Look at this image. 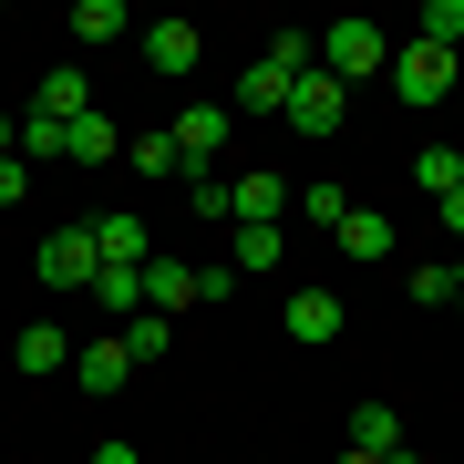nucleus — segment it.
Here are the masks:
<instances>
[{
    "mask_svg": "<svg viewBox=\"0 0 464 464\" xmlns=\"http://www.w3.org/2000/svg\"><path fill=\"white\" fill-rule=\"evenodd\" d=\"M145 63L166 72V83H176V72H197V21H145Z\"/></svg>",
    "mask_w": 464,
    "mask_h": 464,
    "instance_id": "12",
    "label": "nucleus"
},
{
    "mask_svg": "<svg viewBox=\"0 0 464 464\" xmlns=\"http://www.w3.org/2000/svg\"><path fill=\"white\" fill-rule=\"evenodd\" d=\"M289 207H299V217H310V227H320V237H331V227H341V217H351V197H341V186H299V197H289Z\"/></svg>",
    "mask_w": 464,
    "mask_h": 464,
    "instance_id": "25",
    "label": "nucleus"
},
{
    "mask_svg": "<svg viewBox=\"0 0 464 464\" xmlns=\"http://www.w3.org/2000/svg\"><path fill=\"white\" fill-rule=\"evenodd\" d=\"M11 372H32V382L42 372H72V341L52 331V320H32V331H11Z\"/></svg>",
    "mask_w": 464,
    "mask_h": 464,
    "instance_id": "11",
    "label": "nucleus"
},
{
    "mask_svg": "<svg viewBox=\"0 0 464 464\" xmlns=\"http://www.w3.org/2000/svg\"><path fill=\"white\" fill-rule=\"evenodd\" d=\"M72 372H83V392H124V372H134L124 331H114V341H83V351H72Z\"/></svg>",
    "mask_w": 464,
    "mask_h": 464,
    "instance_id": "14",
    "label": "nucleus"
},
{
    "mask_svg": "<svg viewBox=\"0 0 464 464\" xmlns=\"http://www.w3.org/2000/svg\"><path fill=\"white\" fill-rule=\"evenodd\" d=\"M413 42H433V52H464V0H423Z\"/></svg>",
    "mask_w": 464,
    "mask_h": 464,
    "instance_id": "22",
    "label": "nucleus"
},
{
    "mask_svg": "<svg viewBox=\"0 0 464 464\" xmlns=\"http://www.w3.org/2000/svg\"><path fill=\"white\" fill-rule=\"evenodd\" d=\"M402 289H413V310H454L464 268H454V258H413V279H402Z\"/></svg>",
    "mask_w": 464,
    "mask_h": 464,
    "instance_id": "18",
    "label": "nucleus"
},
{
    "mask_svg": "<svg viewBox=\"0 0 464 464\" xmlns=\"http://www.w3.org/2000/svg\"><path fill=\"white\" fill-rule=\"evenodd\" d=\"M331 464H382V454H351V444H341V454H331Z\"/></svg>",
    "mask_w": 464,
    "mask_h": 464,
    "instance_id": "31",
    "label": "nucleus"
},
{
    "mask_svg": "<svg viewBox=\"0 0 464 464\" xmlns=\"http://www.w3.org/2000/svg\"><path fill=\"white\" fill-rule=\"evenodd\" d=\"M402 444V413L392 402H362V413H351V454H392Z\"/></svg>",
    "mask_w": 464,
    "mask_h": 464,
    "instance_id": "19",
    "label": "nucleus"
},
{
    "mask_svg": "<svg viewBox=\"0 0 464 464\" xmlns=\"http://www.w3.org/2000/svg\"><path fill=\"white\" fill-rule=\"evenodd\" d=\"M93 258H103V268H145V258H155L145 217H134V207H114V217H93Z\"/></svg>",
    "mask_w": 464,
    "mask_h": 464,
    "instance_id": "9",
    "label": "nucleus"
},
{
    "mask_svg": "<svg viewBox=\"0 0 464 464\" xmlns=\"http://www.w3.org/2000/svg\"><path fill=\"white\" fill-rule=\"evenodd\" d=\"M32 197V166H21V155H0V207H21Z\"/></svg>",
    "mask_w": 464,
    "mask_h": 464,
    "instance_id": "28",
    "label": "nucleus"
},
{
    "mask_svg": "<svg viewBox=\"0 0 464 464\" xmlns=\"http://www.w3.org/2000/svg\"><path fill=\"white\" fill-rule=\"evenodd\" d=\"M289 197H299V186H289V176H268V166L227 176V207H237V227H279V217H289Z\"/></svg>",
    "mask_w": 464,
    "mask_h": 464,
    "instance_id": "7",
    "label": "nucleus"
},
{
    "mask_svg": "<svg viewBox=\"0 0 464 464\" xmlns=\"http://www.w3.org/2000/svg\"><path fill=\"white\" fill-rule=\"evenodd\" d=\"M279 258H289V227H237V258L227 268L248 279V268H279Z\"/></svg>",
    "mask_w": 464,
    "mask_h": 464,
    "instance_id": "21",
    "label": "nucleus"
},
{
    "mask_svg": "<svg viewBox=\"0 0 464 464\" xmlns=\"http://www.w3.org/2000/svg\"><path fill=\"white\" fill-rule=\"evenodd\" d=\"M124 351H134V362H166V320L134 310V320H124Z\"/></svg>",
    "mask_w": 464,
    "mask_h": 464,
    "instance_id": "27",
    "label": "nucleus"
},
{
    "mask_svg": "<svg viewBox=\"0 0 464 464\" xmlns=\"http://www.w3.org/2000/svg\"><path fill=\"white\" fill-rule=\"evenodd\" d=\"M197 299H207V268H186V258H145V310H155V320L197 310Z\"/></svg>",
    "mask_w": 464,
    "mask_h": 464,
    "instance_id": "8",
    "label": "nucleus"
},
{
    "mask_svg": "<svg viewBox=\"0 0 464 464\" xmlns=\"http://www.w3.org/2000/svg\"><path fill=\"white\" fill-rule=\"evenodd\" d=\"M186 207H197V217H217V227H237V207H227V176H217V166H186Z\"/></svg>",
    "mask_w": 464,
    "mask_h": 464,
    "instance_id": "20",
    "label": "nucleus"
},
{
    "mask_svg": "<svg viewBox=\"0 0 464 464\" xmlns=\"http://www.w3.org/2000/svg\"><path fill=\"white\" fill-rule=\"evenodd\" d=\"M444 227H454V237H464V186H454V197H444Z\"/></svg>",
    "mask_w": 464,
    "mask_h": 464,
    "instance_id": "29",
    "label": "nucleus"
},
{
    "mask_svg": "<svg viewBox=\"0 0 464 464\" xmlns=\"http://www.w3.org/2000/svg\"><path fill=\"white\" fill-rule=\"evenodd\" d=\"M320 72H331V83H372V72H392L382 21H331V32H320Z\"/></svg>",
    "mask_w": 464,
    "mask_h": 464,
    "instance_id": "2",
    "label": "nucleus"
},
{
    "mask_svg": "<svg viewBox=\"0 0 464 464\" xmlns=\"http://www.w3.org/2000/svg\"><path fill=\"white\" fill-rule=\"evenodd\" d=\"M413 186H423V197H454V186H464V155L454 145H423L413 155Z\"/></svg>",
    "mask_w": 464,
    "mask_h": 464,
    "instance_id": "23",
    "label": "nucleus"
},
{
    "mask_svg": "<svg viewBox=\"0 0 464 464\" xmlns=\"http://www.w3.org/2000/svg\"><path fill=\"white\" fill-rule=\"evenodd\" d=\"M11 155H21V166H52V155H63V124H42V114H21V145H11Z\"/></svg>",
    "mask_w": 464,
    "mask_h": 464,
    "instance_id": "26",
    "label": "nucleus"
},
{
    "mask_svg": "<svg viewBox=\"0 0 464 464\" xmlns=\"http://www.w3.org/2000/svg\"><path fill=\"white\" fill-rule=\"evenodd\" d=\"M341 114H351V83H331V72H299V93H289V114L279 124H299V134H341Z\"/></svg>",
    "mask_w": 464,
    "mask_h": 464,
    "instance_id": "5",
    "label": "nucleus"
},
{
    "mask_svg": "<svg viewBox=\"0 0 464 464\" xmlns=\"http://www.w3.org/2000/svg\"><path fill=\"white\" fill-rule=\"evenodd\" d=\"M289 341H341V289H299L289 299Z\"/></svg>",
    "mask_w": 464,
    "mask_h": 464,
    "instance_id": "16",
    "label": "nucleus"
},
{
    "mask_svg": "<svg viewBox=\"0 0 464 464\" xmlns=\"http://www.w3.org/2000/svg\"><path fill=\"white\" fill-rule=\"evenodd\" d=\"M392 93H402V103H444V93H454V52L402 42V52H392Z\"/></svg>",
    "mask_w": 464,
    "mask_h": 464,
    "instance_id": "3",
    "label": "nucleus"
},
{
    "mask_svg": "<svg viewBox=\"0 0 464 464\" xmlns=\"http://www.w3.org/2000/svg\"><path fill=\"white\" fill-rule=\"evenodd\" d=\"M124 166H134V176H155V186H166V176L186 186V155H176V134H166V124H155V134H124Z\"/></svg>",
    "mask_w": 464,
    "mask_h": 464,
    "instance_id": "15",
    "label": "nucleus"
},
{
    "mask_svg": "<svg viewBox=\"0 0 464 464\" xmlns=\"http://www.w3.org/2000/svg\"><path fill=\"white\" fill-rule=\"evenodd\" d=\"M454 320H464V289H454Z\"/></svg>",
    "mask_w": 464,
    "mask_h": 464,
    "instance_id": "32",
    "label": "nucleus"
},
{
    "mask_svg": "<svg viewBox=\"0 0 464 464\" xmlns=\"http://www.w3.org/2000/svg\"><path fill=\"white\" fill-rule=\"evenodd\" d=\"M310 63H320L310 32H268V52L237 72V114H289V93H299V72H310Z\"/></svg>",
    "mask_w": 464,
    "mask_h": 464,
    "instance_id": "1",
    "label": "nucleus"
},
{
    "mask_svg": "<svg viewBox=\"0 0 464 464\" xmlns=\"http://www.w3.org/2000/svg\"><path fill=\"white\" fill-rule=\"evenodd\" d=\"M63 155H72V166H114V155H124V134L103 124V114H83V124H63Z\"/></svg>",
    "mask_w": 464,
    "mask_h": 464,
    "instance_id": "17",
    "label": "nucleus"
},
{
    "mask_svg": "<svg viewBox=\"0 0 464 464\" xmlns=\"http://www.w3.org/2000/svg\"><path fill=\"white\" fill-rule=\"evenodd\" d=\"M331 237H341V258H362V268H372V258H392V217H382V207H351Z\"/></svg>",
    "mask_w": 464,
    "mask_h": 464,
    "instance_id": "13",
    "label": "nucleus"
},
{
    "mask_svg": "<svg viewBox=\"0 0 464 464\" xmlns=\"http://www.w3.org/2000/svg\"><path fill=\"white\" fill-rule=\"evenodd\" d=\"M32 268H42V289H93V268H103L93 258V227H52Z\"/></svg>",
    "mask_w": 464,
    "mask_h": 464,
    "instance_id": "4",
    "label": "nucleus"
},
{
    "mask_svg": "<svg viewBox=\"0 0 464 464\" xmlns=\"http://www.w3.org/2000/svg\"><path fill=\"white\" fill-rule=\"evenodd\" d=\"M72 32H83V52H93V42L134 32V21H124V0H83V11H72Z\"/></svg>",
    "mask_w": 464,
    "mask_h": 464,
    "instance_id": "24",
    "label": "nucleus"
},
{
    "mask_svg": "<svg viewBox=\"0 0 464 464\" xmlns=\"http://www.w3.org/2000/svg\"><path fill=\"white\" fill-rule=\"evenodd\" d=\"M32 114H42V124H83V114H93L83 72H72V63H52V72H42V93H32Z\"/></svg>",
    "mask_w": 464,
    "mask_h": 464,
    "instance_id": "10",
    "label": "nucleus"
},
{
    "mask_svg": "<svg viewBox=\"0 0 464 464\" xmlns=\"http://www.w3.org/2000/svg\"><path fill=\"white\" fill-rule=\"evenodd\" d=\"M227 124H237V103H186L166 134H176V155H186V166H217V155H227Z\"/></svg>",
    "mask_w": 464,
    "mask_h": 464,
    "instance_id": "6",
    "label": "nucleus"
},
{
    "mask_svg": "<svg viewBox=\"0 0 464 464\" xmlns=\"http://www.w3.org/2000/svg\"><path fill=\"white\" fill-rule=\"evenodd\" d=\"M93 464H145V454H134V444H103V454H93Z\"/></svg>",
    "mask_w": 464,
    "mask_h": 464,
    "instance_id": "30",
    "label": "nucleus"
}]
</instances>
